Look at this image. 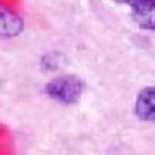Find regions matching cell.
<instances>
[{"instance_id":"277c9868","label":"cell","mask_w":155,"mask_h":155,"mask_svg":"<svg viewBox=\"0 0 155 155\" xmlns=\"http://www.w3.org/2000/svg\"><path fill=\"white\" fill-rule=\"evenodd\" d=\"M24 31V19L0 4V38H14Z\"/></svg>"},{"instance_id":"3957f363","label":"cell","mask_w":155,"mask_h":155,"mask_svg":"<svg viewBox=\"0 0 155 155\" xmlns=\"http://www.w3.org/2000/svg\"><path fill=\"white\" fill-rule=\"evenodd\" d=\"M134 116L140 121L155 122V84L140 90L134 100Z\"/></svg>"},{"instance_id":"7a4b0ae2","label":"cell","mask_w":155,"mask_h":155,"mask_svg":"<svg viewBox=\"0 0 155 155\" xmlns=\"http://www.w3.org/2000/svg\"><path fill=\"white\" fill-rule=\"evenodd\" d=\"M112 2L129 7L131 17L140 28L155 31V0H112Z\"/></svg>"},{"instance_id":"5b68a950","label":"cell","mask_w":155,"mask_h":155,"mask_svg":"<svg viewBox=\"0 0 155 155\" xmlns=\"http://www.w3.org/2000/svg\"><path fill=\"white\" fill-rule=\"evenodd\" d=\"M61 67V55L57 52H50L41 57V69L45 71H55Z\"/></svg>"},{"instance_id":"6da1fadb","label":"cell","mask_w":155,"mask_h":155,"mask_svg":"<svg viewBox=\"0 0 155 155\" xmlns=\"http://www.w3.org/2000/svg\"><path fill=\"white\" fill-rule=\"evenodd\" d=\"M84 93V81L76 74H59L45 84V95L62 105H74Z\"/></svg>"}]
</instances>
